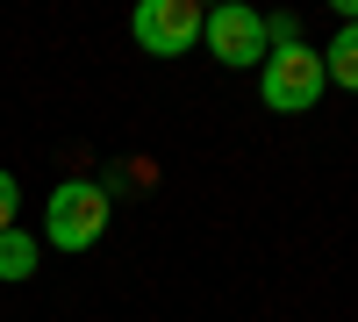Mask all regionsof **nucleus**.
I'll return each mask as SVG.
<instances>
[{
    "label": "nucleus",
    "instance_id": "2",
    "mask_svg": "<svg viewBox=\"0 0 358 322\" xmlns=\"http://www.w3.org/2000/svg\"><path fill=\"white\" fill-rule=\"evenodd\" d=\"M101 229H108V193H101L94 180H65V186H50L43 237H50L57 251H94Z\"/></svg>",
    "mask_w": 358,
    "mask_h": 322
},
{
    "label": "nucleus",
    "instance_id": "7",
    "mask_svg": "<svg viewBox=\"0 0 358 322\" xmlns=\"http://www.w3.org/2000/svg\"><path fill=\"white\" fill-rule=\"evenodd\" d=\"M22 215V186H15V172H0V229H15Z\"/></svg>",
    "mask_w": 358,
    "mask_h": 322
},
{
    "label": "nucleus",
    "instance_id": "1",
    "mask_svg": "<svg viewBox=\"0 0 358 322\" xmlns=\"http://www.w3.org/2000/svg\"><path fill=\"white\" fill-rule=\"evenodd\" d=\"M322 50L308 43H280V50H265V65H258V101L273 108V115H308L322 101Z\"/></svg>",
    "mask_w": 358,
    "mask_h": 322
},
{
    "label": "nucleus",
    "instance_id": "3",
    "mask_svg": "<svg viewBox=\"0 0 358 322\" xmlns=\"http://www.w3.org/2000/svg\"><path fill=\"white\" fill-rule=\"evenodd\" d=\"M201 43H208L215 65L251 72V65H265V15L244 8V0H222L215 15H201Z\"/></svg>",
    "mask_w": 358,
    "mask_h": 322
},
{
    "label": "nucleus",
    "instance_id": "6",
    "mask_svg": "<svg viewBox=\"0 0 358 322\" xmlns=\"http://www.w3.org/2000/svg\"><path fill=\"white\" fill-rule=\"evenodd\" d=\"M29 272H36V237L29 229H0V279L22 286Z\"/></svg>",
    "mask_w": 358,
    "mask_h": 322
},
{
    "label": "nucleus",
    "instance_id": "4",
    "mask_svg": "<svg viewBox=\"0 0 358 322\" xmlns=\"http://www.w3.org/2000/svg\"><path fill=\"white\" fill-rule=\"evenodd\" d=\"M129 36L151 57H179V50L201 43V8L194 0H143V8L129 15Z\"/></svg>",
    "mask_w": 358,
    "mask_h": 322
},
{
    "label": "nucleus",
    "instance_id": "5",
    "mask_svg": "<svg viewBox=\"0 0 358 322\" xmlns=\"http://www.w3.org/2000/svg\"><path fill=\"white\" fill-rule=\"evenodd\" d=\"M322 79L344 86V94H358V22H344L330 36V50H322Z\"/></svg>",
    "mask_w": 358,
    "mask_h": 322
}]
</instances>
